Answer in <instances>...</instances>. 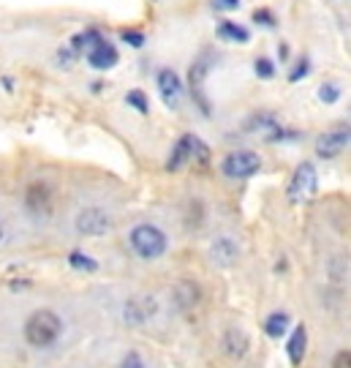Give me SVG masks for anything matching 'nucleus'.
<instances>
[{
  "label": "nucleus",
  "instance_id": "12",
  "mask_svg": "<svg viewBox=\"0 0 351 368\" xmlns=\"http://www.w3.org/2000/svg\"><path fill=\"white\" fill-rule=\"evenodd\" d=\"M240 256V246L232 240V237H218L213 246H210V259L220 265V268H232Z\"/></svg>",
  "mask_w": 351,
  "mask_h": 368
},
{
  "label": "nucleus",
  "instance_id": "17",
  "mask_svg": "<svg viewBox=\"0 0 351 368\" xmlns=\"http://www.w3.org/2000/svg\"><path fill=\"white\" fill-rule=\"evenodd\" d=\"M286 327H289V314H284V311L270 314V320L264 322V330H267L270 339H281L286 333Z\"/></svg>",
  "mask_w": 351,
  "mask_h": 368
},
{
  "label": "nucleus",
  "instance_id": "29",
  "mask_svg": "<svg viewBox=\"0 0 351 368\" xmlns=\"http://www.w3.org/2000/svg\"><path fill=\"white\" fill-rule=\"evenodd\" d=\"M349 366H351V352L349 349L338 352V357H335V368H349Z\"/></svg>",
  "mask_w": 351,
  "mask_h": 368
},
{
  "label": "nucleus",
  "instance_id": "16",
  "mask_svg": "<svg viewBox=\"0 0 351 368\" xmlns=\"http://www.w3.org/2000/svg\"><path fill=\"white\" fill-rule=\"evenodd\" d=\"M175 300H177V308H191V305H197L199 287L194 281H180L175 287Z\"/></svg>",
  "mask_w": 351,
  "mask_h": 368
},
{
  "label": "nucleus",
  "instance_id": "3",
  "mask_svg": "<svg viewBox=\"0 0 351 368\" xmlns=\"http://www.w3.org/2000/svg\"><path fill=\"white\" fill-rule=\"evenodd\" d=\"M262 169V159L253 150H232L223 162H220V172L229 180H248Z\"/></svg>",
  "mask_w": 351,
  "mask_h": 368
},
{
  "label": "nucleus",
  "instance_id": "15",
  "mask_svg": "<svg viewBox=\"0 0 351 368\" xmlns=\"http://www.w3.org/2000/svg\"><path fill=\"white\" fill-rule=\"evenodd\" d=\"M305 344H307V333H305V327L300 324V327L291 333L289 344H286V349H289V360H291L294 366L303 363V357H305Z\"/></svg>",
  "mask_w": 351,
  "mask_h": 368
},
{
  "label": "nucleus",
  "instance_id": "27",
  "mask_svg": "<svg viewBox=\"0 0 351 368\" xmlns=\"http://www.w3.org/2000/svg\"><path fill=\"white\" fill-rule=\"evenodd\" d=\"M213 8L216 11H234V8H240V0H213Z\"/></svg>",
  "mask_w": 351,
  "mask_h": 368
},
{
  "label": "nucleus",
  "instance_id": "20",
  "mask_svg": "<svg viewBox=\"0 0 351 368\" xmlns=\"http://www.w3.org/2000/svg\"><path fill=\"white\" fill-rule=\"evenodd\" d=\"M120 39H123L126 44L131 46V49H142V46L147 44V36H145L142 30H133V27H126V30H120Z\"/></svg>",
  "mask_w": 351,
  "mask_h": 368
},
{
  "label": "nucleus",
  "instance_id": "2",
  "mask_svg": "<svg viewBox=\"0 0 351 368\" xmlns=\"http://www.w3.org/2000/svg\"><path fill=\"white\" fill-rule=\"evenodd\" d=\"M60 330H63L60 317L55 311H49V308H41V311H36V314L27 317V322H25V341L30 346H36V349H46V346H52L60 339Z\"/></svg>",
  "mask_w": 351,
  "mask_h": 368
},
{
  "label": "nucleus",
  "instance_id": "22",
  "mask_svg": "<svg viewBox=\"0 0 351 368\" xmlns=\"http://www.w3.org/2000/svg\"><path fill=\"white\" fill-rule=\"evenodd\" d=\"M319 98H322L324 104H335V101L340 98V85H338V82H324V85L319 88Z\"/></svg>",
  "mask_w": 351,
  "mask_h": 368
},
{
  "label": "nucleus",
  "instance_id": "31",
  "mask_svg": "<svg viewBox=\"0 0 351 368\" xmlns=\"http://www.w3.org/2000/svg\"><path fill=\"white\" fill-rule=\"evenodd\" d=\"M3 237H6V227H3V221H0V243H3Z\"/></svg>",
  "mask_w": 351,
  "mask_h": 368
},
{
  "label": "nucleus",
  "instance_id": "25",
  "mask_svg": "<svg viewBox=\"0 0 351 368\" xmlns=\"http://www.w3.org/2000/svg\"><path fill=\"white\" fill-rule=\"evenodd\" d=\"M77 58H79V55H77V52H74V49H71L68 44L58 49V63H60L63 69H71V63H74Z\"/></svg>",
  "mask_w": 351,
  "mask_h": 368
},
{
  "label": "nucleus",
  "instance_id": "18",
  "mask_svg": "<svg viewBox=\"0 0 351 368\" xmlns=\"http://www.w3.org/2000/svg\"><path fill=\"white\" fill-rule=\"evenodd\" d=\"M68 265H71L74 270H85V273H95V270H98V262H95L90 254H82V251L68 254Z\"/></svg>",
  "mask_w": 351,
  "mask_h": 368
},
{
  "label": "nucleus",
  "instance_id": "7",
  "mask_svg": "<svg viewBox=\"0 0 351 368\" xmlns=\"http://www.w3.org/2000/svg\"><path fill=\"white\" fill-rule=\"evenodd\" d=\"M25 207H27L30 216L46 218V216L52 213V207H55V194H52V188L46 183H41V180L30 183L27 185V191H25Z\"/></svg>",
  "mask_w": 351,
  "mask_h": 368
},
{
  "label": "nucleus",
  "instance_id": "19",
  "mask_svg": "<svg viewBox=\"0 0 351 368\" xmlns=\"http://www.w3.org/2000/svg\"><path fill=\"white\" fill-rule=\"evenodd\" d=\"M126 104H128L131 110H136L139 115H150V101H147L145 91H139V88H133V91L126 93Z\"/></svg>",
  "mask_w": 351,
  "mask_h": 368
},
{
  "label": "nucleus",
  "instance_id": "23",
  "mask_svg": "<svg viewBox=\"0 0 351 368\" xmlns=\"http://www.w3.org/2000/svg\"><path fill=\"white\" fill-rule=\"evenodd\" d=\"M253 22H259L262 27H270V30L278 27V20H275V14H272L270 8H256V11H253Z\"/></svg>",
  "mask_w": 351,
  "mask_h": 368
},
{
  "label": "nucleus",
  "instance_id": "4",
  "mask_svg": "<svg viewBox=\"0 0 351 368\" xmlns=\"http://www.w3.org/2000/svg\"><path fill=\"white\" fill-rule=\"evenodd\" d=\"M112 216L104 210V207H82L79 213H77V218H74V227L79 235H85V237H101V235H107L112 230Z\"/></svg>",
  "mask_w": 351,
  "mask_h": 368
},
{
  "label": "nucleus",
  "instance_id": "1",
  "mask_svg": "<svg viewBox=\"0 0 351 368\" xmlns=\"http://www.w3.org/2000/svg\"><path fill=\"white\" fill-rule=\"evenodd\" d=\"M128 246H131V251L139 256V259H147V262H153V259H161L166 249H169V237H166V232L161 230V227H155V224H136L131 232H128Z\"/></svg>",
  "mask_w": 351,
  "mask_h": 368
},
{
  "label": "nucleus",
  "instance_id": "10",
  "mask_svg": "<svg viewBox=\"0 0 351 368\" xmlns=\"http://www.w3.org/2000/svg\"><path fill=\"white\" fill-rule=\"evenodd\" d=\"M207 71H210V66H207L204 58H199L197 63L191 66V71H188V85H191V93H194L199 110H201L204 115H210V104H207V96H204V77H207Z\"/></svg>",
  "mask_w": 351,
  "mask_h": 368
},
{
  "label": "nucleus",
  "instance_id": "26",
  "mask_svg": "<svg viewBox=\"0 0 351 368\" xmlns=\"http://www.w3.org/2000/svg\"><path fill=\"white\" fill-rule=\"evenodd\" d=\"M194 162H199V164L210 162V147H207L199 137H194Z\"/></svg>",
  "mask_w": 351,
  "mask_h": 368
},
{
  "label": "nucleus",
  "instance_id": "8",
  "mask_svg": "<svg viewBox=\"0 0 351 368\" xmlns=\"http://www.w3.org/2000/svg\"><path fill=\"white\" fill-rule=\"evenodd\" d=\"M349 147V123L335 126L316 139V156L319 159H335Z\"/></svg>",
  "mask_w": 351,
  "mask_h": 368
},
{
  "label": "nucleus",
  "instance_id": "11",
  "mask_svg": "<svg viewBox=\"0 0 351 368\" xmlns=\"http://www.w3.org/2000/svg\"><path fill=\"white\" fill-rule=\"evenodd\" d=\"M194 137H197V134H183V137L175 142V147H172V153H169V159H166V169H169V172H177V169H183L188 162H194Z\"/></svg>",
  "mask_w": 351,
  "mask_h": 368
},
{
  "label": "nucleus",
  "instance_id": "6",
  "mask_svg": "<svg viewBox=\"0 0 351 368\" xmlns=\"http://www.w3.org/2000/svg\"><path fill=\"white\" fill-rule=\"evenodd\" d=\"M82 55H85V60H88L90 69H95V71H112L117 63H120V52H117V46L112 44V41H107L104 36H101L98 41H93Z\"/></svg>",
  "mask_w": 351,
  "mask_h": 368
},
{
  "label": "nucleus",
  "instance_id": "9",
  "mask_svg": "<svg viewBox=\"0 0 351 368\" xmlns=\"http://www.w3.org/2000/svg\"><path fill=\"white\" fill-rule=\"evenodd\" d=\"M155 85H158V93H161L164 104L169 110H177L180 101H183V79H180V74L175 69H169V66H164L155 74Z\"/></svg>",
  "mask_w": 351,
  "mask_h": 368
},
{
  "label": "nucleus",
  "instance_id": "30",
  "mask_svg": "<svg viewBox=\"0 0 351 368\" xmlns=\"http://www.w3.org/2000/svg\"><path fill=\"white\" fill-rule=\"evenodd\" d=\"M278 58H281L284 63L289 60V44H281V46H278Z\"/></svg>",
  "mask_w": 351,
  "mask_h": 368
},
{
  "label": "nucleus",
  "instance_id": "21",
  "mask_svg": "<svg viewBox=\"0 0 351 368\" xmlns=\"http://www.w3.org/2000/svg\"><path fill=\"white\" fill-rule=\"evenodd\" d=\"M253 74H256L259 79H272V77H275V63L262 55V58L253 60Z\"/></svg>",
  "mask_w": 351,
  "mask_h": 368
},
{
  "label": "nucleus",
  "instance_id": "28",
  "mask_svg": "<svg viewBox=\"0 0 351 368\" xmlns=\"http://www.w3.org/2000/svg\"><path fill=\"white\" fill-rule=\"evenodd\" d=\"M120 368H145V363H142V357L136 355V352H128L126 355V360H123V366Z\"/></svg>",
  "mask_w": 351,
  "mask_h": 368
},
{
  "label": "nucleus",
  "instance_id": "13",
  "mask_svg": "<svg viewBox=\"0 0 351 368\" xmlns=\"http://www.w3.org/2000/svg\"><path fill=\"white\" fill-rule=\"evenodd\" d=\"M218 39L226 44H248L251 41V30L245 25L234 22V20H220L218 22Z\"/></svg>",
  "mask_w": 351,
  "mask_h": 368
},
{
  "label": "nucleus",
  "instance_id": "14",
  "mask_svg": "<svg viewBox=\"0 0 351 368\" xmlns=\"http://www.w3.org/2000/svg\"><path fill=\"white\" fill-rule=\"evenodd\" d=\"M155 314V300L153 298H133L126 303V320L131 324H142L147 317Z\"/></svg>",
  "mask_w": 351,
  "mask_h": 368
},
{
  "label": "nucleus",
  "instance_id": "24",
  "mask_svg": "<svg viewBox=\"0 0 351 368\" xmlns=\"http://www.w3.org/2000/svg\"><path fill=\"white\" fill-rule=\"evenodd\" d=\"M307 74H310V60H307V58H303V60L294 66V71L289 74V82H300V79H305Z\"/></svg>",
  "mask_w": 351,
  "mask_h": 368
},
{
  "label": "nucleus",
  "instance_id": "5",
  "mask_svg": "<svg viewBox=\"0 0 351 368\" xmlns=\"http://www.w3.org/2000/svg\"><path fill=\"white\" fill-rule=\"evenodd\" d=\"M316 185H319V175H316L313 164H300L294 169V175H291V183H289V202H294V205L307 202L316 194Z\"/></svg>",
  "mask_w": 351,
  "mask_h": 368
}]
</instances>
